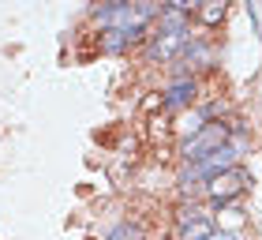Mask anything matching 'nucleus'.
Here are the masks:
<instances>
[{
	"instance_id": "0eeeda50",
	"label": "nucleus",
	"mask_w": 262,
	"mask_h": 240,
	"mask_svg": "<svg viewBox=\"0 0 262 240\" xmlns=\"http://www.w3.org/2000/svg\"><path fill=\"white\" fill-rule=\"evenodd\" d=\"M142 34H146V30H105L101 45H105L109 53H120V49H127V45H139Z\"/></svg>"
},
{
	"instance_id": "423d86ee",
	"label": "nucleus",
	"mask_w": 262,
	"mask_h": 240,
	"mask_svg": "<svg viewBox=\"0 0 262 240\" xmlns=\"http://www.w3.org/2000/svg\"><path fill=\"white\" fill-rule=\"evenodd\" d=\"M195 79H180V83H172L169 90L161 94V105L165 109H184V105H191L195 102Z\"/></svg>"
},
{
	"instance_id": "f257e3e1",
	"label": "nucleus",
	"mask_w": 262,
	"mask_h": 240,
	"mask_svg": "<svg viewBox=\"0 0 262 240\" xmlns=\"http://www.w3.org/2000/svg\"><path fill=\"white\" fill-rule=\"evenodd\" d=\"M247 188H251V173H247L244 165H232V169H225V173L206 180V199L210 203H232L236 195H244Z\"/></svg>"
},
{
	"instance_id": "1a4fd4ad",
	"label": "nucleus",
	"mask_w": 262,
	"mask_h": 240,
	"mask_svg": "<svg viewBox=\"0 0 262 240\" xmlns=\"http://www.w3.org/2000/svg\"><path fill=\"white\" fill-rule=\"evenodd\" d=\"M135 236H139V229H135L131 222H124V225H116V229L105 236V240H135Z\"/></svg>"
},
{
	"instance_id": "20e7f679",
	"label": "nucleus",
	"mask_w": 262,
	"mask_h": 240,
	"mask_svg": "<svg viewBox=\"0 0 262 240\" xmlns=\"http://www.w3.org/2000/svg\"><path fill=\"white\" fill-rule=\"evenodd\" d=\"M232 165H240V162H236V147H221V150H213L210 158L195 162L191 169L184 173V184H191V180H202V184H206L210 176H217V173H225V169H232Z\"/></svg>"
},
{
	"instance_id": "39448f33",
	"label": "nucleus",
	"mask_w": 262,
	"mask_h": 240,
	"mask_svg": "<svg viewBox=\"0 0 262 240\" xmlns=\"http://www.w3.org/2000/svg\"><path fill=\"white\" fill-rule=\"evenodd\" d=\"M180 49H187V27H161V34H154L150 42L154 60H172Z\"/></svg>"
},
{
	"instance_id": "9d476101",
	"label": "nucleus",
	"mask_w": 262,
	"mask_h": 240,
	"mask_svg": "<svg viewBox=\"0 0 262 240\" xmlns=\"http://www.w3.org/2000/svg\"><path fill=\"white\" fill-rule=\"evenodd\" d=\"M210 240H236V236H232V233H213Z\"/></svg>"
},
{
	"instance_id": "6e6552de",
	"label": "nucleus",
	"mask_w": 262,
	"mask_h": 240,
	"mask_svg": "<svg viewBox=\"0 0 262 240\" xmlns=\"http://www.w3.org/2000/svg\"><path fill=\"white\" fill-rule=\"evenodd\" d=\"M195 19L202 23V27H217V23L225 19V4L221 0H206V4L195 8Z\"/></svg>"
},
{
	"instance_id": "7ed1b4c3",
	"label": "nucleus",
	"mask_w": 262,
	"mask_h": 240,
	"mask_svg": "<svg viewBox=\"0 0 262 240\" xmlns=\"http://www.w3.org/2000/svg\"><path fill=\"white\" fill-rule=\"evenodd\" d=\"M213 233H217V225H213V214L199 210V207L180 210V222H176V240H210Z\"/></svg>"
},
{
	"instance_id": "f03ea898",
	"label": "nucleus",
	"mask_w": 262,
	"mask_h": 240,
	"mask_svg": "<svg viewBox=\"0 0 262 240\" xmlns=\"http://www.w3.org/2000/svg\"><path fill=\"white\" fill-rule=\"evenodd\" d=\"M221 147H229V124H202V131H195V135L184 143V158L195 165V162L210 158V154L221 150Z\"/></svg>"
}]
</instances>
